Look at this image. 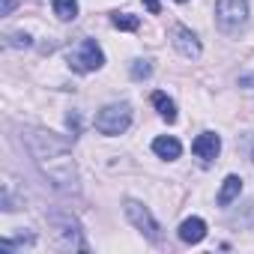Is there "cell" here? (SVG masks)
Wrapping results in <instances>:
<instances>
[{
  "mask_svg": "<svg viewBox=\"0 0 254 254\" xmlns=\"http://www.w3.org/2000/svg\"><path fill=\"white\" fill-rule=\"evenodd\" d=\"M27 147H30L39 171L51 180L54 189H60V191L78 189V168H75V159H72L66 141H60L54 132H45V129H27Z\"/></svg>",
  "mask_w": 254,
  "mask_h": 254,
  "instance_id": "obj_1",
  "label": "cell"
},
{
  "mask_svg": "<svg viewBox=\"0 0 254 254\" xmlns=\"http://www.w3.org/2000/svg\"><path fill=\"white\" fill-rule=\"evenodd\" d=\"M48 224H51V236L63 251H87V239L84 230L78 224V218H72V212H48Z\"/></svg>",
  "mask_w": 254,
  "mask_h": 254,
  "instance_id": "obj_2",
  "label": "cell"
},
{
  "mask_svg": "<svg viewBox=\"0 0 254 254\" xmlns=\"http://www.w3.org/2000/svg\"><path fill=\"white\" fill-rule=\"evenodd\" d=\"M129 126H132V108L126 105V102L105 105V108L96 114V129H99L102 135H123Z\"/></svg>",
  "mask_w": 254,
  "mask_h": 254,
  "instance_id": "obj_3",
  "label": "cell"
},
{
  "mask_svg": "<svg viewBox=\"0 0 254 254\" xmlns=\"http://www.w3.org/2000/svg\"><path fill=\"white\" fill-rule=\"evenodd\" d=\"M102 63H105V54H102V48H99L96 39H81L78 48L69 51V66L75 72H81V75L102 69Z\"/></svg>",
  "mask_w": 254,
  "mask_h": 254,
  "instance_id": "obj_4",
  "label": "cell"
},
{
  "mask_svg": "<svg viewBox=\"0 0 254 254\" xmlns=\"http://www.w3.org/2000/svg\"><path fill=\"white\" fill-rule=\"evenodd\" d=\"M248 18V0H215V21L224 33H236Z\"/></svg>",
  "mask_w": 254,
  "mask_h": 254,
  "instance_id": "obj_5",
  "label": "cell"
},
{
  "mask_svg": "<svg viewBox=\"0 0 254 254\" xmlns=\"http://www.w3.org/2000/svg\"><path fill=\"white\" fill-rule=\"evenodd\" d=\"M126 215H129V221H132L150 242H159V239H162V227H159V221L153 218V212H150L144 203H138V200H126Z\"/></svg>",
  "mask_w": 254,
  "mask_h": 254,
  "instance_id": "obj_6",
  "label": "cell"
},
{
  "mask_svg": "<svg viewBox=\"0 0 254 254\" xmlns=\"http://www.w3.org/2000/svg\"><path fill=\"white\" fill-rule=\"evenodd\" d=\"M191 153H194L200 162H212V159L221 153V138H218L215 132H203V135H197V138H194Z\"/></svg>",
  "mask_w": 254,
  "mask_h": 254,
  "instance_id": "obj_7",
  "label": "cell"
},
{
  "mask_svg": "<svg viewBox=\"0 0 254 254\" xmlns=\"http://www.w3.org/2000/svg\"><path fill=\"white\" fill-rule=\"evenodd\" d=\"M174 48L186 57V60H197L200 57V42L189 27H177L174 30Z\"/></svg>",
  "mask_w": 254,
  "mask_h": 254,
  "instance_id": "obj_8",
  "label": "cell"
},
{
  "mask_svg": "<svg viewBox=\"0 0 254 254\" xmlns=\"http://www.w3.org/2000/svg\"><path fill=\"white\" fill-rule=\"evenodd\" d=\"M203 236H206V221H203V218L191 215V218H186V221L180 224V239H183L186 245H197Z\"/></svg>",
  "mask_w": 254,
  "mask_h": 254,
  "instance_id": "obj_9",
  "label": "cell"
},
{
  "mask_svg": "<svg viewBox=\"0 0 254 254\" xmlns=\"http://www.w3.org/2000/svg\"><path fill=\"white\" fill-rule=\"evenodd\" d=\"M153 153H156L159 159H168V162H174V159H180V153H183V144H180L177 138H168V135H162V138H156V141H153Z\"/></svg>",
  "mask_w": 254,
  "mask_h": 254,
  "instance_id": "obj_10",
  "label": "cell"
},
{
  "mask_svg": "<svg viewBox=\"0 0 254 254\" xmlns=\"http://www.w3.org/2000/svg\"><path fill=\"white\" fill-rule=\"evenodd\" d=\"M239 191H242V180H239L236 174L224 177V183H221V191H218V206H230V203L239 197Z\"/></svg>",
  "mask_w": 254,
  "mask_h": 254,
  "instance_id": "obj_11",
  "label": "cell"
},
{
  "mask_svg": "<svg viewBox=\"0 0 254 254\" xmlns=\"http://www.w3.org/2000/svg\"><path fill=\"white\" fill-rule=\"evenodd\" d=\"M153 105L159 108L162 120L177 123V105H174V99H168V93H153Z\"/></svg>",
  "mask_w": 254,
  "mask_h": 254,
  "instance_id": "obj_12",
  "label": "cell"
},
{
  "mask_svg": "<svg viewBox=\"0 0 254 254\" xmlns=\"http://www.w3.org/2000/svg\"><path fill=\"white\" fill-rule=\"evenodd\" d=\"M51 6L60 21H75V15H78V0H54Z\"/></svg>",
  "mask_w": 254,
  "mask_h": 254,
  "instance_id": "obj_13",
  "label": "cell"
},
{
  "mask_svg": "<svg viewBox=\"0 0 254 254\" xmlns=\"http://www.w3.org/2000/svg\"><path fill=\"white\" fill-rule=\"evenodd\" d=\"M111 24H114L117 30H138V27H141V18H138V15H129V12H117V15L111 18Z\"/></svg>",
  "mask_w": 254,
  "mask_h": 254,
  "instance_id": "obj_14",
  "label": "cell"
},
{
  "mask_svg": "<svg viewBox=\"0 0 254 254\" xmlns=\"http://www.w3.org/2000/svg\"><path fill=\"white\" fill-rule=\"evenodd\" d=\"M150 75H153L150 60H135V63H132V78H135V81H144V78H150Z\"/></svg>",
  "mask_w": 254,
  "mask_h": 254,
  "instance_id": "obj_15",
  "label": "cell"
},
{
  "mask_svg": "<svg viewBox=\"0 0 254 254\" xmlns=\"http://www.w3.org/2000/svg\"><path fill=\"white\" fill-rule=\"evenodd\" d=\"M239 147H242V153L254 162V132H248V135H242V141H239Z\"/></svg>",
  "mask_w": 254,
  "mask_h": 254,
  "instance_id": "obj_16",
  "label": "cell"
},
{
  "mask_svg": "<svg viewBox=\"0 0 254 254\" xmlns=\"http://www.w3.org/2000/svg\"><path fill=\"white\" fill-rule=\"evenodd\" d=\"M15 3H18V0H0V15H12Z\"/></svg>",
  "mask_w": 254,
  "mask_h": 254,
  "instance_id": "obj_17",
  "label": "cell"
},
{
  "mask_svg": "<svg viewBox=\"0 0 254 254\" xmlns=\"http://www.w3.org/2000/svg\"><path fill=\"white\" fill-rule=\"evenodd\" d=\"M12 45H15V48H21V45L27 48V45H30V36H27V33H15V36H12Z\"/></svg>",
  "mask_w": 254,
  "mask_h": 254,
  "instance_id": "obj_18",
  "label": "cell"
},
{
  "mask_svg": "<svg viewBox=\"0 0 254 254\" xmlns=\"http://www.w3.org/2000/svg\"><path fill=\"white\" fill-rule=\"evenodd\" d=\"M144 6H147V9H150L153 15H159V12H162V6H159V0H144Z\"/></svg>",
  "mask_w": 254,
  "mask_h": 254,
  "instance_id": "obj_19",
  "label": "cell"
},
{
  "mask_svg": "<svg viewBox=\"0 0 254 254\" xmlns=\"http://www.w3.org/2000/svg\"><path fill=\"white\" fill-rule=\"evenodd\" d=\"M69 129L78 135V129H81V123H78V114H69Z\"/></svg>",
  "mask_w": 254,
  "mask_h": 254,
  "instance_id": "obj_20",
  "label": "cell"
},
{
  "mask_svg": "<svg viewBox=\"0 0 254 254\" xmlns=\"http://www.w3.org/2000/svg\"><path fill=\"white\" fill-rule=\"evenodd\" d=\"M239 87H254V75H245V78H239Z\"/></svg>",
  "mask_w": 254,
  "mask_h": 254,
  "instance_id": "obj_21",
  "label": "cell"
},
{
  "mask_svg": "<svg viewBox=\"0 0 254 254\" xmlns=\"http://www.w3.org/2000/svg\"><path fill=\"white\" fill-rule=\"evenodd\" d=\"M177 3H186V0H177Z\"/></svg>",
  "mask_w": 254,
  "mask_h": 254,
  "instance_id": "obj_22",
  "label": "cell"
}]
</instances>
